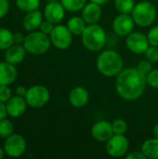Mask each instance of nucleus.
<instances>
[{"instance_id":"f257e3e1","label":"nucleus","mask_w":158,"mask_h":159,"mask_svg":"<svg viewBox=\"0 0 158 159\" xmlns=\"http://www.w3.org/2000/svg\"><path fill=\"white\" fill-rule=\"evenodd\" d=\"M147 81L137 68L123 69L116 77L115 89L117 94L126 101H135L144 92Z\"/></svg>"},{"instance_id":"f03ea898","label":"nucleus","mask_w":158,"mask_h":159,"mask_svg":"<svg viewBox=\"0 0 158 159\" xmlns=\"http://www.w3.org/2000/svg\"><path fill=\"white\" fill-rule=\"evenodd\" d=\"M123 65L124 62L121 55L115 50H105L97 59L98 71L107 77L117 76L123 70Z\"/></svg>"},{"instance_id":"7ed1b4c3","label":"nucleus","mask_w":158,"mask_h":159,"mask_svg":"<svg viewBox=\"0 0 158 159\" xmlns=\"http://www.w3.org/2000/svg\"><path fill=\"white\" fill-rule=\"evenodd\" d=\"M81 35L83 45L90 51L101 50L106 43V33L104 29L97 23L88 24Z\"/></svg>"},{"instance_id":"20e7f679","label":"nucleus","mask_w":158,"mask_h":159,"mask_svg":"<svg viewBox=\"0 0 158 159\" xmlns=\"http://www.w3.org/2000/svg\"><path fill=\"white\" fill-rule=\"evenodd\" d=\"M22 45L28 53L33 55H41L49 49L51 41L48 35L41 31H33L25 36V40Z\"/></svg>"},{"instance_id":"39448f33","label":"nucleus","mask_w":158,"mask_h":159,"mask_svg":"<svg viewBox=\"0 0 158 159\" xmlns=\"http://www.w3.org/2000/svg\"><path fill=\"white\" fill-rule=\"evenodd\" d=\"M156 8L149 1H142L135 5L131 16L135 21V24L140 27H148L156 20Z\"/></svg>"},{"instance_id":"423d86ee","label":"nucleus","mask_w":158,"mask_h":159,"mask_svg":"<svg viewBox=\"0 0 158 159\" xmlns=\"http://www.w3.org/2000/svg\"><path fill=\"white\" fill-rule=\"evenodd\" d=\"M24 98L29 106L33 108H41L48 102L50 93L46 87L42 85H35L27 89Z\"/></svg>"},{"instance_id":"0eeeda50","label":"nucleus","mask_w":158,"mask_h":159,"mask_svg":"<svg viewBox=\"0 0 158 159\" xmlns=\"http://www.w3.org/2000/svg\"><path fill=\"white\" fill-rule=\"evenodd\" d=\"M51 44L59 49H67L73 42V34L67 26L56 25L49 34Z\"/></svg>"},{"instance_id":"6e6552de","label":"nucleus","mask_w":158,"mask_h":159,"mask_svg":"<svg viewBox=\"0 0 158 159\" xmlns=\"http://www.w3.org/2000/svg\"><path fill=\"white\" fill-rule=\"evenodd\" d=\"M129 147V140L121 134H114L106 143V151L112 157H124Z\"/></svg>"},{"instance_id":"1a4fd4ad","label":"nucleus","mask_w":158,"mask_h":159,"mask_svg":"<svg viewBox=\"0 0 158 159\" xmlns=\"http://www.w3.org/2000/svg\"><path fill=\"white\" fill-rule=\"evenodd\" d=\"M26 141L20 134H12L6 139L4 150L9 157H20L26 151Z\"/></svg>"},{"instance_id":"9d476101","label":"nucleus","mask_w":158,"mask_h":159,"mask_svg":"<svg viewBox=\"0 0 158 159\" xmlns=\"http://www.w3.org/2000/svg\"><path fill=\"white\" fill-rule=\"evenodd\" d=\"M126 45L131 52L135 54H142L146 51L150 43L147 35L141 32H132L128 35Z\"/></svg>"},{"instance_id":"9b49d317","label":"nucleus","mask_w":158,"mask_h":159,"mask_svg":"<svg viewBox=\"0 0 158 159\" xmlns=\"http://www.w3.org/2000/svg\"><path fill=\"white\" fill-rule=\"evenodd\" d=\"M135 21L132 16L129 14L120 13L116 16L113 21L114 32L120 36H128L130 33L133 32Z\"/></svg>"},{"instance_id":"f8f14e48","label":"nucleus","mask_w":158,"mask_h":159,"mask_svg":"<svg viewBox=\"0 0 158 159\" xmlns=\"http://www.w3.org/2000/svg\"><path fill=\"white\" fill-rule=\"evenodd\" d=\"M65 15V8L59 1L48 2L44 8V17L53 24L60 23Z\"/></svg>"},{"instance_id":"ddd939ff","label":"nucleus","mask_w":158,"mask_h":159,"mask_svg":"<svg viewBox=\"0 0 158 159\" xmlns=\"http://www.w3.org/2000/svg\"><path fill=\"white\" fill-rule=\"evenodd\" d=\"M27 102L24 97L21 96H14L11 97L7 102H6V108H7V116L13 117V118H18L24 115L27 109Z\"/></svg>"},{"instance_id":"4468645a","label":"nucleus","mask_w":158,"mask_h":159,"mask_svg":"<svg viewBox=\"0 0 158 159\" xmlns=\"http://www.w3.org/2000/svg\"><path fill=\"white\" fill-rule=\"evenodd\" d=\"M114 134L115 133H114L112 124L105 120L96 122L91 129L92 137L96 141L101 142V143L107 142Z\"/></svg>"},{"instance_id":"2eb2a0df","label":"nucleus","mask_w":158,"mask_h":159,"mask_svg":"<svg viewBox=\"0 0 158 159\" xmlns=\"http://www.w3.org/2000/svg\"><path fill=\"white\" fill-rule=\"evenodd\" d=\"M102 17V7L101 5L90 2L86 4L82 10V18L88 24H95L97 23Z\"/></svg>"},{"instance_id":"dca6fc26","label":"nucleus","mask_w":158,"mask_h":159,"mask_svg":"<svg viewBox=\"0 0 158 159\" xmlns=\"http://www.w3.org/2000/svg\"><path fill=\"white\" fill-rule=\"evenodd\" d=\"M89 100L88 91L83 87L74 88L69 94V102L75 108H83Z\"/></svg>"},{"instance_id":"f3484780","label":"nucleus","mask_w":158,"mask_h":159,"mask_svg":"<svg viewBox=\"0 0 158 159\" xmlns=\"http://www.w3.org/2000/svg\"><path fill=\"white\" fill-rule=\"evenodd\" d=\"M26 52L27 51L23 45L13 44L5 50V61L14 65L20 64L24 60Z\"/></svg>"},{"instance_id":"a211bd4d","label":"nucleus","mask_w":158,"mask_h":159,"mask_svg":"<svg viewBox=\"0 0 158 159\" xmlns=\"http://www.w3.org/2000/svg\"><path fill=\"white\" fill-rule=\"evenodd\" d=\"M18 75L17 69L14 64L7 61H0V85L12 84Z\"/></svg>"},{"instance_id":"6ab92c4d","label":"nucleus","mask_w":158,"mask_h":159,"mask_svg":"<svg viewBox=\"0 0 158 159\" xmlns=\"http://www.w3.org/2000/svg\"><path fill=\"white\" fill-rule=\"evenodd\" d=\"M42 21H43V15L39 10L36 9L27 12V14L23 18L22 25L26 31L33 32L40 27Z\"/></svg>"},{"instance_id":"aec40b11","label":"nucleus","mask_w":158,"mask_h":159,"mask_svg":"<svg viewBox=\"0 0 158 159\" xmlns=\"http://www.w3.org/2000/svg\"><path fill=\"white\" fill-rule=\"evenodd\" d=\"M142 152L146 158L158 159V139L153 138L145 141L142 145Z\"/></svg>"},{"instance_id":"412c9836","label":"nucleus","mask_w":158,"mask_h":159,"mask_svg":"<svg viewBox=\"0 0 158 159\" xmlns=\"http://www.w3.org/2000/svg\"><path fill=\"white\" fill-rule=\"evenodd\" d=\"M67 27L70 32L74 35H81L86 29V21L83 18L72 17L67 23Z\"/></svg>"},{"instance_id":"4be33fe9","label":"nucleus","mask_w":158,"mask_h":159,"mask_svg":"<svg viewBox=\"0 0 158 159\" xmlns=\"http://www.w3.org/2000/svg\"><path fill=\"white\" fill-rule=\"evenodd\" d=\"M13 44V34L7 28H0V50L7 49Z\"/></svg>"},{"instance_id":"5701e85b","label":"nucleus","mask_w":158,"mask_h":159,"mask_svg":"<svg viewBox=\"0 0 158 159\" xmlns=\"http://www.w3.org/2000/svg\"><path fill=\"white\" fill-rule=\"evenodd\" d=\"M16 6L18 8L27 13L38 9L40 0H16Z\"/></svg>"},{"instance_id":"b1692460","label":"nucleus","mask_w":158,"mask_h":159,"mask_svg":"<svg viewBox=\"0 0 158 159\" xmlns=\"http://www.w3.org/2000/svg\"><path fill=\"white\" fill-rule=\"evenodd\" d=\"M115 5L119 13L129 14L135 7V2L134 0H115Z\"/></svg>"},{"instance_id":"393cba45","label":"nucleus","mask_w":158,"mask_h":159,"mask_svg":"<svg viewBox=\"0 0 158 159\" xmlns=\"http://www.w3.org/2000/svg\"><path fill=\"white\" fill-rule=\"evenodd\" d=\"M61 3L64 7L65 10L75 12L83 9L86 6L87 0H61Z\"/></svg>"},{"instance_id":"a878e982","label":"nucleus","mask_w":158,"mask_h":159,"mask_svg":"<svg viewBox=\"0 0 158 159\" xmlns=\"http://www.w3.org/2000/svg\"><path fill=\"white\" fill-rule=\"evenodd\" d=\"M14 126L8 119H3L0 121V138L7 139L13 134Z\"/></svg>"},{"instance_id":"bb28decb","label":"nucleus","mask_w":158,"mask_h":159,"mask_svg":"<svg viewBox=\"0 0 158 159\" xmlns=\"http://www.w3.org/2000/svg\"><path fill=\"white\" fill-rule=\"evenodd\" d=\"M112 126H113V129H114L115 134L124 135L128 131V124L126 123V121L124 119H121V118L115 119L113 122Z\"/></svg>"},{"instance_id":"cd10ccee","label":"nucleus","mask_w":158,"mask_h":159,"mask_svg":"<svg viewBox=\"0 0 158 159\" xmlns=\"http://www.w3.org/2000/svg\"><path fill=\"white\" fill-rule=\"evenodd\" d=\"M144 53H145L146 59L148 61H150L151 62H157L158 61V47L150 45Z\"/></svg>"},{"instance_id":"c85d7f7f","label":"nucleus","mask_w":158,"mask_h":159,"mask_svg":"<svg viewBox=\"0 0 158 159\" xmlns=\"http://www.w3.org/2000/svg\"><path fill=\"white\" fill-rule=\"evenodd\" d=\"M137 70L143 75L144 76H146L151 71H152V63L150 61H148L147 59L144 61H142L139 62L138 66H137Z\"/></svg>"},{"instance_id":"c756f323","label":"nucleus","mask_w":158,"mask_h":159,"mask_svg":"<svg viewBox=\"0 0 158 159\" xmlns=\"http://www.w3.org/2000/svg\"><path fill=\"white\" fill-rule=\"evenodd\" d=\"M146 81H147V84H149L151 87L155 89H158V69L152 70L146 75Z\"/></svg>"},{"instance_id":"7c9ffc66","label":"nucleus","mask_w":158,"mask_h":159,"mask_svg":"<svg viewBox=\"0 0 158 159\" xmlns=\"http://www.w3.org/2000/svg\"><path fill=\"white\" fill-rule=\"evenodd\" d=\"M12 97L11 89L7 85H0V102L6 103Z\"/></svg>"},{"instance_id":"2f4dec72","label":"nucleus","mask_w":158,"mask_h":159,"mask_svg":"<svg viewBox=\"0 0 158 159\" xmlns=\"http://www.w3.org/2000/svg\"><path fill=\"white\" fill-rule=\"evenodd\" d=\"M149 43L151 46L158 47V25L153 27L147 34Z\"/></svg>"},{"instance_id":"473e14b6","label":"nucleus","mask_w":158,"mask_h":159,"mask_svg":"<svg viewBox=\"0 0 158 159\" xmlns=\"http://www.w3.org/2000/svg\"><path fill=\"white\" fill-rule=\"evenodd\" d=\"M39 28H40V31L42 33L49 35L51 34L52 30L54 29V24L52 22H50V21H48V20H46L45 21H42V23H41V25H40Z\"/></svg>"},{"instance_id":"72a5a7b5","label":"nucleus","mask_w":158,"mask_h":159,"mask_svg":"<svg viewBox=\"0 0 158 159\" xmlns=\"http://www.w3.org/2000/svg\"><path fill=\"white\" fill-rule=\"evenodd\" d=\"M9 10V1L0 0V19L4 18Z\"/></svg>"},{"instance_id":"f704fd0d","label":"nucleus","mask_w":158,"mask_h":159,"mask_svg":"<svg viewBox=\"0 0 158 159\" xmlns=\"http://www.w3.org/2000/svg\"><path fill=\"white\" fill-rule=\"evenodd\" d=\"M127 159H146V157L144 154L141 151H136V152H131L127 156Z\"/></svg>"},{"instance_id":"c9c22d12","label":"nucleus","mask_w":158,"mask_h":159,"mask_svg":"<svg viewBox=\"0 0 158 159\" xmlns=\"http://www.w3.org/2000/svg\"><path fill=\"white\" fill-rule=\"evenodd\" d=\"M13 39H14V44L21 45V44H23V42L25 40V36L21 33H15V34H13Z\"/></svg>"},{"instance_id":"e433bc0d","label":"nucleus","mask_w":158,"mask_h":159,"mask_svg":"<svg viewBox=\"0 0 158 159\" xmlns=\"http://www.w3.org/2000/svg\"><path fill=\"white\" fill-rule=\"evenodd\" d=\"M7 116V113L6 104L4 102H0V121L5 119Z\"/></svg>"},{"instance_id":"4c0bfd02","label":"nucleus","mask_w":158,"mask_h":159,"mask_svg":"<svg viewBox=\"0 0 158 159\" xmlns=\"http://www.w3.org/2000/svg\"><path fill=\"white\" fill-rule=\"evenodd\" d=\"M16 95L18 96H21V97H25L26 92H27V89L23 86H20L16 89Z\"/></svg>"},{"instance_id":"58836bf2","label":"nucleus","mask_w":158,"mask_h":159,"mask_svg":"<svg viewBox=\"0 0 158 159\" xmlns=\"http://www.w3.org/2000/svg\"><path fill=\"white\" fill-rule=\"evenodd\" d=\"M90 2H94V3H97L99 5H103V4H106L107 2H109L110 0H89Z\"/></svg>"},{"instance_id":"ea45409f","label":"nucleus","mask_w":158,"mask_h":159,"mask_svg":"<svg viewBox=\"0 0 158 159\" xmlns=\"http://www.w3.org/2000/svg\"><path fill=\"white\" fill-rule=\"evenodd\" d=\"M153 134H154V137L155 138H157L158 139V123L154 127V129H153Z\"/></svg>"},{"instance_id":"a19ab883","label":"nucleus","mask_w":158,"mask_h":159,"mask_svg":"<svg viewBox=\"0 0 158 159\" xmlns=\"http://www.w3.org/2000/svg\"><path fill=\"white\" fill-rule=\"evenodd\" d=\"M5 150L4 149H2V148H0V159H2L4 157H5Z\"/></svg>"},{"instance_id":"79ce46f5","label":"nucleus","mask_w":158,"mask_h":159,"mask_svg":"<svg viewBox=\"0 0 158 159\" xmlns=\"http://www.w3.org/2000/svg\"><path fill=\"white\" fill-rule=\"evenodd\" d=\"M47 2H54V1H59V0H47Z\"/></svg>"}]
</instances>
